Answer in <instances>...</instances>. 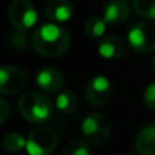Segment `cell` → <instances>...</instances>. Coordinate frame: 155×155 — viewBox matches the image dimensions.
I'll return each instance as SVG.
<instances>
[{
  "mask_svg": "<svg viewBox=\"0 0 155 155\" xmlns=\"http://www.w3.org/2000/svg\"><path fill=\"white\" fill-rule=\"evenodd\" d=\"M143 98H144L146 106H147L150 110L155 112V82L151 83V84H148L147 87H146Z\"/></svg>",
  "mask_w": 155,
  "mask_h": 155,
  "instance_id": "ffe728a7",
  "label": "cell"
},
{
  "mask_svg": "<svg viewBox=\"0 0 155 155\" xmlns=\"http://www.w3.org/2000/svg\"><path fill=\"white\" fill-rule=\"evenodd\" d=\"M128 42L134 51L147 53L155 49V23L154 22H136L128 33Z\"/></svg>",
  "mask_w": 155,
  "mask_h": 155,
  "instance_id": "8992f818",
  "label": "cell"
},
{
  "mask_svg": "<svg viewBox=\"0 0 155 155\" xmlns=\"http://www.w3.org/2000/svg\"><path fill=\"white\" fill-rule=\"evenodd\" d=\"M26 72L12 65H4L0 70V91L4 95H15L23 88Z\"/></svg>",
  "mask_w": 155,
  "mask_h": 155,
  "instance_id": "ba28073f",
  "label": "cell"
},
{
  "mask_svg": "<svg viewBox=\"0 0 155 155\" xmlns=\"http://www.w3.org/2000/svg\"><path fill=\"white\" fill-rule=\"evenodd\" d=\"M112 124L110 120L102 113H90L82 123V135L88 143L99 146L110 136Z\"/></svg>",
  "mask_w": 155,
  "mask_h": 155,
  "instance_id": "3957f363",
  "label": "cell"
},
{
  "mask_svg": "<svg viewBox=\"0 0 155 155\" xmlns=\"http://www.w3.org/2000/svg\"><path fill=\"white\" fill-rule=\"evenodd\" d=\"M64 155H90L87 143L82 139L71 140L64 150Z\"/></svg>",
  "mask_w": 155,
  "mask_h": 155,
  "instance_id": "ac0fdd59",
  "label": "cell"
},
{
  "mask_svg": "<svg viewBox=\"0 0 155 155\" xmlns=\"http://www.w3.org/2000/svg\"><path fill=\"white\" fill-rule=\"evenodd\" d=\"M86 98L94 106H104L110 101L112 97V84L107 78L98 75L88 80L86 86Z\"/></svg>",
  "mask_w": 155,
  "mask_h": 155,
  "instance_id": "52a82bcc",
  "label": "cell"
},
{
  "mask_svg": "<svg viewBox=\"0 0 155 155\" xmlns=\"http://www.w3.org/2000/svg\"><path fill=\"white\" fill-rule=\"evenodd\" d=\"M106 21L102 18H98V16H93L90 18L83 26V30H84V34L87 35L91 40H95V38H99L105 34L106 31Z\"/></svg>",
  "mask_w": 155,
  "mask_h": 155,
  "instance_id": "9a60e30c",
  "label": "cell"
},
{
  "mask_svg": "<svg viewBox=\"0 0 155 155\" xmlns=\"http://www.w3.org/2000/svg\"><path fill=\"white\" fill-rule=\"evenodd\" d=\"M10 37H11L10 38V44L14 46V48H16V49L26 48V45H27V37H26V34H25L23 31H19V30H16V31L12 33Z\"/></svg>",
  "mask_w": 155,
  "mask_h": 155,
  "instance_id": "d6986e66",
  "label": "cell"
},
{
  "mask_svg": "<svg viewBox=\"0 0 155 155\" xmlns=\"http://www.w3.org/2000/svg\"><path fill=\"white\" fill-rule=\"evenodd\" d=\"M135 12L144 19H155V0H134Z\"/></svg>",
  "mask_w": 155,
  "mask_h": 155,
  "instance_id": "e0dca14e",
  "label": "cell"
},
{
  "mask_svg": "<svg viewBox=\"0 0 155 155\" xmlns=\"http://www.w3.org/2000/svg\"><path fill=\"white\" fill-rule=\"evenodd\" d=\"M135 144L140 155H155V124L144 127L137 134Z\"/></svg>",
  "mask_w": 155,
  "mask_h": 155,
  "instance_id": "4fadbf2b",
  "label": "cell"
},
{
  "mask_svg": "<svg viewBox=\"0 0 155 155\" xmlns=\"http://www.w3.org/2000/svg\"><path fill=\"white\" fill-rule=\"evenodd\" d=\"M37 84L46 93H57L64 84V76L57 68H44L37 75Z\"/></svg>",
  "mask_w": 155,
  "mask_h": 155,
  "instance_id": "9c48e42d",
  "label": "cell"
},
{
  "mask_svg": "<svg viewBox=\"0 0 155 155\" xmlns=\"http://www.w3.org/2000/svg\"><path fill=\"white\" fill-rule=\"evenodd\" d=\"M8 18L15 30L29 31L38 21V12L30 0H14L8 7Z\"/></svg>",
  "mask_w": 155,
  "mask_h": 155,
  "instance_id": "5b68a950",
  "label": "cell"
},
{
  "mask_svg": "<svg viewBox=\"0 0 155 155\" xmlns=\"http://www.w3.org/2000/svg\"><path fill=\"white\" fill-rule=\"evenodd\" d=\"M56 107L63 114H72L78 109V98L70 90L61 91L56 98Z\"/></svg>",
  "mask_w": 155,
  "mask_h": 155,
  "instance_id": "5bb4252c",
  "label": "cell"
},
{
  "mask_svg": "<svg viewBox=\"0 0 155 155\" xmlns=\"http://www.w3.org/2000/svg\"><path fill=\"white\" fill-rule=\"evenodd\" d=\"M0 123H5V120L8 118V114H10V107H8V104L4 101V99H0Z\"/></svg>",
  "mask_w": 155,
  "mask_h": 155,
  "instance_id": "44dd1931",
  "label": "cell"
},
{
  "mask_svg": "<svg viewBox=\"0 0 155 155\" xmlns=\"http://www.w3.org/2000/svg\"><path fill=\"white\" fill-rule=\"evenodd\" d=\"M3 146L8 153H19L26 147V140L18 132H10L3 139Z\"/></svg>",
  "mask_w": 155,
  "mask_h": 155,
  "instance_id": "2e32d148",
  "label": "cell"
},
{
  "mask_svg": "<svg viewBox=\"0 0 155 155\" xmlns=\"http://www.w3.org/2000/svg\"><path fill=\"white\" fill-rule=\"evenodd\" d=\"M71 45L70 34L54 23L40 26L33 35V48L45 57H59L68 51Z\"/></svg>",
  "mask_w": 155,
  "mask_h": 155,
  "instance_id": "6da1fadb",
  "label": "cell"
},
{
  "mask_svg": "<svg viewBox=\"0 0 155 155\" xmlns=\"http://www.w3.org/2000/svg\"><path fill=\"white\" fill-rule=\"evenodd\" d=\"M57 146V135L51 127L40 125L29 134L26 150L29 155H49Z\"/></svg>",
  "mask_w": 155,
  "mask_h": 155,
  "instance_id": "277c9868",
  "label": "cell"
},
{
  "mask_svg": "<svg viewBox=\"0 0 155 155\" xmlns=\"http://www.w3.org/2000/svg\"><path fill=\"white\" fill-rule=\"evenodd\" d=\"M129 5L125 0H110L105 7L104 19L106 23L110 25H121L128 19L129 16Z\"/></svg>",
  "mask_w": 155,
  "mask_h": 155,
  "instance_id": "30bf717a",
  "label": "cell"
},
{
  "mask_svg": "<svg viewBox=\"0 0 155 155\" xmlns=\"http://www.w3.org/2000/svg\"><path fill=\"white\" fill-rule=\"evenodd\" d=\"M45 15L53 22H67L72 18L74 7L68 0H51L45 7Z\"/></svg>",
  "mask_w": 155,
  "mask_h": 155,
  "instance_id": "8fae6325",
  "label": "cell"
},
{
  "mask_svg": "<svg viewBox=\"0 0 155 155\" xmlns=\"http://www.w3.org/2000/svg\"><path fill=\"white\" fill-rule=\"evenodd\" d=\"M18 107L23 118L33 124H42L53 114V104L40 93L30 91L21 97Z\"/></svg>",
  "mask_w": 155,
  "mask_h": 155,
  "instance_id": "7a4b0ae2",
  "label": "cell"
},
{
  "mask_svg": "<svg viewBox=\"0 0 155 155\" xmlns=\"http://www.w3.org/2000/svg\"><path fill=\"white\" fill-rule=\"evenodd\" d=\"M98 53L104 59L116 60L120 59L125 53V44L120 37L116 35H107L99 42L98 45Z\"/></svg>",
  "mask_w": 155,
  "mask_h": 155,
  "instance_id": "7c38bea8",
  "label": "cell"
},
{
  "mask_svg": "<svg viewBox=\"0 0 155 155\" xmlns=\"http://www.w3.org/2000/svg\"><path fill=\"white\" fill-rule=\"evenodd\" d=\"M153 67H154V70H155V57H154V61H153Z\"/></svg>",
  "mask_w": 155,
  "mask_h": 155,
  "instance_id": "7402d4cb",
  "label": "cell"
}]
</instances>
